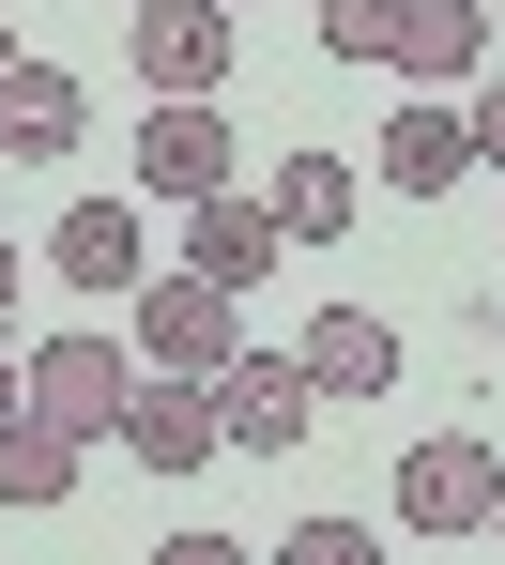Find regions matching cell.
I'll return each mask as SVG.
<instances>
[{"instance_id":"cell-1","label":"cell","mask_w":505,"mask_h":565,"mask_svg":"<svg viewBox=\"0 0 505 565\" xmlns=\"http://www.w3.org/2000/svg\"><path fill=\"white\" fill-rule=\"evenodd\" d=\"M15 397H31L46 428H77V444H123L138 352H123V337H46V352H15Z\"/></svg>"},{"instance_id":"cell-2","label":"cell","mask_w":505,"mask_h":565,"mask_svg":"<svg viewBox=\"0 0 505 565\" xmlns=\"http://www.w3.org/2000/svg\"><path fill=\"white\" fill-rule=\"evenodd\" d=\"M491 520H505V459L475 444V428L399 444V535H491Z\"/></svg>"},{"instance_id":"cell-3","label":"cell","mask_w":505,"mask_h":565,"mask_svg":"<svg viewBox=\"0 0 505 565\" xmlns=\"http://www.w3.org/2000/svg\"><path fill=\"white\" fill-rule=\"evenodd\" d=\"M230 352H245V290H214V276H138V367L214 382Z\"/></svg>"},{"instance_id":"cell-4","label":"cell","mask_w":505,"mask_h":565,"mask_svg":"<svg viewBox=\"0 0 505 565\" xmlns=\"http://www.w3.org/2000/svg\"><path fill=\"white\" fill-rule=\"evenodd\" d=\"M123 62L154 77V107H214V77H230V0H138Z\"/></svg>"},{"instance_id":"cell-5","label":"cell","mask_w":505,"mask_h":565,"mask_svg":"<svg viewBox=\"0 0 505 565\" xmlns=\"http://www.w3.org/2000/svg\"><path fill=\"white\" fill-rule=\"evenodd\" d=\"M214 428H230L245 459H292L306 428H322V382H306L292 352H230V367H214Z\"/></svg>"},{"instance_id":"cell-6","label":"cell","mask_w":505,"mask_h":565,"mask_svg":"<svg viewBox=\"0 0 505 565\" xmlns=\"http://www.w3.org/2000/svg\"><path fill=\"white\" fill-rule=\"evenodd\" d=\"M123 459H138V473H214V459H230V428H214V382L138 367V397H123Z\"/></svg>"},{"instance_id":"cell-7","label":"cell","mask_w":505,"mask_h":565,"mask_svg":"<svg viewBox=\"0 0 505 565\" xmlns=\"http://www.w3.org/2000/svg\"><path fill=\"white\" fill-rule=\"evenodd\" d=\"M93 138V93L62 62H0V169H62Z\"/></svg>"},{"instance_id":"cell-8","label":"cell","mask_w":505,"mask_h":565,"mask_svg":"<svg viewBox=\"0 0 505 565\" xmlns=\"http://www.w3.org/2000/svg\"><path fill=\"white\" fill-rule=\"evenodd\" d=\"M292 367L322 382V397H383V382H399V321H383V306H353V290H337V306H306V337H292Z\"/></svg>"},{"instance_id":"cell-9","label":"cell","mask_w":505,"mask_h":565,"mask_svg":"<svg viewBox=\"0 0 505 565\" xmlns=\"http://www.w3.org/2000/svg\"><path fill=\"white\" fill-rule=\"evenodd\" d=\"M230 169H245V138H230L214 107H154V122H138V184L154 199L200 214V199H230Z\"/></svg>"},{"instance_id":"cell-10","label":"cell","mask_w":505,"mask_h":565,"mask_svg":"<svg viewBox=\"0 0 505 565\" xmlns=\"http://www.w3.org/2000/svg\"><path fill=\"white\" fill-rule=\"evenodd\" d=\"M46 276H62V290H123V306H138V276H154V230H138V199H77V214L46 230Z\"/></svg>"},{"instance_id":"cell-11","label":"cell","mask_w":505,"mask_h":565,"mask_svg":"<svg viewBox=\"0 0 505 565\" xmlns=\"http://www.w3.org/2000/svg\"><path fill=\"white\" fill-rule=\"evenodd\" d=\"M276 260H292V230H276V214H261V199L230 184V199H200V214H185V276H214V290H261L276 276Z\"/></svg>"},{"instance_id":"cell-12","label":"cell","mask_w":505,"mask_h":565,"mask_svg":"<svg viewBox=\"0 0 505 565\" xmlns=\"http://www.w3.org/2000/svg\"><path fill=\"white\" fill-rule=\"evenodd\" d=\"M368 169H383V199H444L460 169H475V122H460L444 93H413L399 122H383V153H368Z\"/></svg>"},{"instance_id":"cell-13","label":"cell","mask_w":505,"mask_h":565,"mask_svg":"<svg viewBox=\"0 0 505 565\" xmlns=\"http://www.w3.org/2000/svg\"><path fill=\"white\" fill-rule=\"evenodd\" d=\"M77 459H93V444H77V428H46L31 397L0 413V504H31V520H46V504H77Z\"/></svg>"},{"instance_id":"cell-14","label":"cell","mask_w":505,"mask_h":565,"mask_svg":"<svg viewBox=\"0 0 505 565\" xmlns=\"http://www.w3.org/2000/svg\"><path fill=\"white\" fill-rule=\"evenodd\" d=\"M261 214H276L292 245H337V230H353V153H276Z\"/></svg>"},{"instance_id":"cell-15","label":"cell","mask_w":505,"mask_h":565,"mask_svg":"<svg viewBox=\"0 0 505 565\" xmlns=\"http://www.w3.org/2000/svg\"><path fill=\"white\" fill-rule=\"evenodd\" d=\"M399 77H429V93L491 77V0H413V46H399Z\"/></svg>"},{"instance_id":"cell-16","label":"cell","mask_w":505,"mask_h":565,"mask_svg":"<svg viewBox=\"0 0 505 565\" xmlns=\"http://www.w3.org/2000/svg\"><path fill=\"white\" fill-rule=\"evenodd\" d=\"M399 46H413V0H322V62H383L399 77Z\"/></svg>"},{"instance_id":"cell-17","label":"cell","mask_w":505,"mask_h":565,"mask_svg":"<svg viewBox=\"0 0 505 565\" xmlns=\"http://www.w3.org/2000/svg\"><path fill=\"white\" fill-rule=\"evenodd\" d=\"M261 565H383V535H368V520H292Z\"/></svg>"},{"instance_id":"cell-18","label":"cell","mask_w":505,"mask_h":565,"mask_svg":"<svg viewBox=\"0 0 505 565\" xmlns=\"http://www.w3.org/2000/svg\"><path fill=\"white\" fill-rule=\"evenodd\" d=\"M460 122H475V169H505V77H475V93H460Z\"/></svg>"},{"instance_id":"cell-19","label":"cell","mask_w":505,"mask_h":565,"mask_svg":"<svg viewBox=\"0 0 505 565\" xmlns=\"http://www.w3.org/2000/svg\"><path fill=\"white\" fill-rule=\"evenodd\" d=\"M154 565H261L245 535H154Z\"/></svg>"},{"instance_id":"cell-20","label":"cell","mask_w":505,"mask_h":565,"mask_svg":"<svg viewBox=\"0 0 505 565\" xmlns=\"http://www.w3.org/2000/svg\"><path fill=\"white\" fill-rule=\"evenodd\" d=\"M15 290H31V260H15V230H0V321H15Z\"/></svg>"},{"instance_id":"cell-21","label":"cell","mask_w":505,"mask_h":565,"mask_svg":"<svg viewBox=\"0 0 505 565\" xmlns=\"http://www.w3.org/2000/svg\"><path fill=\"white\" fill-rule=\"evenodd\" d=\"M0 62H31V46H15V31H0Z\"/></svg>"},{"instance_id":"cell-22","label":"cell","mask_w":505,"mask_h":565,"mask_svg":"<svg viewBox=\"0 0 505 565\" xmlns=\"http://www.w3.org/2000/svg\"><path fill=\"white\" fill-rule=\"evenodd\" d=\"M0 413H15V367H0Z\"/></svg>"},{"instance_id":"cell-23","label":"cell","mask_w":505,"mask_h":565,"mask_svg":"<svg viewBox=\"0 0 505 565\" xmlns=\"http://www.w3.org/2000/svg\"><path fill=\"white\" fill-rule=\"evenodd\" d=\"M230 15H245V0H230Z\"/></svg>"},{"instance_id":"cell-24","label":"cell","mask_w":505,"mask_h":565,"mask_svg":"<svg viewBox=\"0 0 505 565\" xmlns=\"http://www.w3.org/2000/svg\"><path fill=\"white\" fill-rule=\"evenodd\" d=\"M491 535H505V520H491Z\"/></svg>"}]
</instances>
